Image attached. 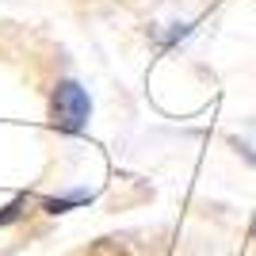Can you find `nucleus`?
Masks as SVG:
<instances>
[{
  "instance_id": "obj_1",
  "label": "nucleus",
  "mask_w": 256,
  "mask_h": 256,
  "mask_svg": "<svg viewBox=\"0 0 256 256\" xmlns=\"http://www.w3.org/2000/svg\"><path fill=\"white\" fill-rule=\"evenodd\" d=\"M92 118V100L88 92L76 80H58L54 88V100H50V122L62 134H80Z\"/></svg>"
},
{
  "instance_id": "obj_2",
  "label": "nucleus",
  "mask_w": 256,
  "mask_h": 256,
  "mask_svg": "<svg viewBox=\"0 0 256 256\" xmlns=\"http://www.w3.org/2000/svg\"><path fill=\"white\" fill-rule=\"evenodd\" d=\"M88 199H92L88 192H69V195H62V199H46L42 206L50 214H62V210H69V206H76V203H88Z\"/></svg>"
},
{
  "instance_id": "obj_3",
  "label": "nucleus",
  "mask_w": 256,
  "mask_h": 256,
  "mask_svg": "<svg viewBox=\"0 0 256 256\" xmlns=\"http://www.w3.org/2000/svg\"><path fill=\"white\" fill-rule=\"evenodd\" d=\"M23 206H27V199H23V195H20V199H16V203H12V206H4V214H0V226L16 222V218H20V210H23Z\"/></svg>"
},
{
  "instance_id": "obj_4",
  "label": "nucleus",
  "mask_w": 256,
  "mask_h": 256,
  "mask_svg": "<svg viewBox=\"0 0 256 256\" xmlns=\"http://www.w3.org/2000/svg\"><path fill=\"white\" fill-rule=\"evenodd\" d=\"M252 234H256V230H252Z\"/></svg>"
}]
</instances>
